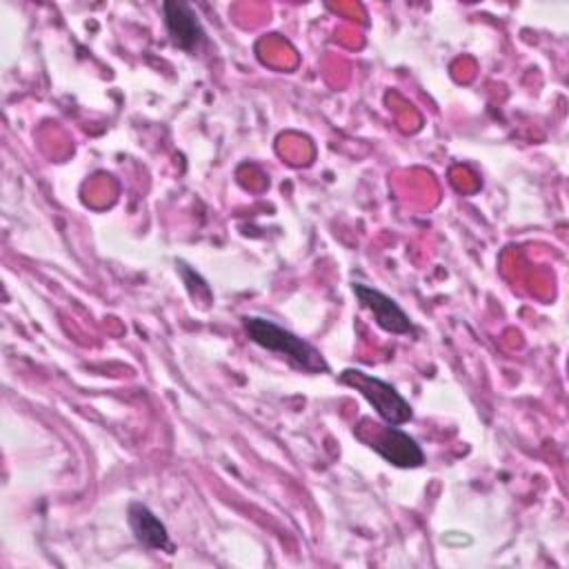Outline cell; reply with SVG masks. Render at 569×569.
Segmentation results:
<instances>
[{"label":"cell","instance_id":"1","mask_svg":"<svg viewBox=\"0 0 569 569\" xmlns=\"http://www.w3.org/2000/svg\"><path fill=\"white\" fill-rule=\"evenodd\" d=\"M240 320H242L247 338L253 345H258L267 351L287 356V360L296 369H302L307 373H327L329 371V365L322 358V353L311 342L296 336L293 331L276 325L273 320L260 318V316H242Z\"/></svg>","mask_w":569,"mask_h":569},{"label":"cell","instance_id":"2","mask_svg":"<svg viewBox=\"0 0 569 569\" xmlns=\"http://www.w3.org/2000/svg\"><path fill=\"white\" fill-rule=\"evenodd\" d=\"M353 436L393 467L416 469L425 465L422 447L413 436L402 431L398 425L360 418L358 425H353Z\"/></svg>","mask_w":569,"mask_h":569},{"label":"cell","instance_id":"3","mask_svg":"<svg viewBox=\"0 0 569 569\" xmlns=\"http://www.w3.org/2000/svg\"><path fill=\"white\" fill-rule=\"evenodd\" d=\"M338 380L356 389L373 407V411L378 413V418H382V422L400 427L413 418L411 405L402 398V393L393 385L356 367L342 369L338 373Z\"/></svg>","mask_w":569,"mask_h":569},{"label":"cell","instance_id":"4","mask_svg":"<svg viewBox=\"0 0 569 569\" xmlns=\"http://www.w3.org/2000/svg\"><path fill=\"white\" fill-rule=\"evenodd\" d=\"M351 289H353L360 307L373 316V322L382 331L393 333V336H416V327H413L411 318L405 313V309L393 298H389L380 289H373L362 282H353Z\"/></svg>","mask_w":569,"mask_h":569},{"label":"cell","instance_id":"5","mask_svg":"<svg viewBox=\"0 0 569 569\" xmlns=\"http://www.w3.org/2000/svg\"><path fill=\"white\" fill-rule=\"evenodd\" d=\"M162 20L171 42L182 51L196 53L207 42L202 22L193 13V9L184 2H176V0L162 2Z\"/></svg>","mask_w":569,"mask_h":569},{"label":"cell","instance_id":"6","mask_svg":"<svg viewBox=\"0 0 569 569\" xmlns=\"http://www.w3.org/2000/svg\"><path fill=\"white\" fill-rule=\"evenodd\" d=\"M127 520H129V527L138 542H142L149 549H156V551L173 553V542L169 538L164 522L147 505L131 502L129 511H127Z\"/></svg>","mask_w":569,"mask_h":569},{"label":"cell","instance_id":"7","mask_svg":"<svg viewBox=\"0 0 569 569\" xmlns=\"http://www.w3.org/2000/svg\"><path fill=\"white\" fill-rule=\"evenodd\" d=\"M176 269H178V273L182 276V280H184V284H187V291H189V296H191L196 302L209 305V302L213 300V293H211L207 280H204L196 269H191V267L184 264L182 260H176Z\"/></svg>","mask_w":569,"mask_h":569}]
</instances>
